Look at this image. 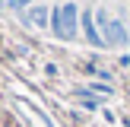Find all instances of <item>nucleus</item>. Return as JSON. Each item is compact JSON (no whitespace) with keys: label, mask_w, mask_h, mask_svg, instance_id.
I'll return each instance as SVG.
<instances>
[{"label":"nucleus","mask_w":130,"mask_h":127,"mask_svg":"<svg viewBox=\"0 0 130 127\" xmlns=\"http://www.w3.org/2000/svg\"><path fill=\"white\" fill-rule=\"evenodd\" d=\"M83 108H89V111H95V108H99V99H86V102H83Z\"/></svg>","instance_id":"obj_7"},{"label":"nucleus","mask_w":130,"mask_h":127,"mask_svg":"<svg viewBox=\"0 0 130 127\" xmlns=\"http://www.w3.org/2000/svg\"><path fill=\"white\" fill-rule=\"evenodd\" d=\"M95 16H99V29H102V38H105V48H108V44L121 48V44L130 41V38H127V25L121 22V19H111L105 10H99Z\"/></svg>","instance_id":"obj_1"},{"label":"nucleus","mask_w":130,"mask_h":127,"mask_svg":"<svg viewBox=\"0 0 130 127\" xmlns=\"http://www.w3.org/2000/svg\"><path fill=\"white\" fill-rule=\"evenodd\" d=\"M95 13L92 10H83L79 13V29H83V35L89 38V44H95V48H105V38H102V29L95 25Z\"/></svg>","instance_id":"obj_2"},{"label":"nucleus","mask_w":130,"mask_h":127,"mask_svg":"<svg viewBox=\"0 0 130 127\" xmlns=\"http://www.w3.org/2000/svg\"><path fill=\"white\" fill-rule=\"evenodd\" d=\"M22 22H32L35 29H51V10L48 6H32L29 16H22Z\"/></svg>","instance_id":"obj_4"},{"label":"nucleus","mask_w":130,"mask_h":127,"mask_svg":"<svg viewBox=\"0 0 130 127\" xmlns=\"http://www.w3.org/2000/svg\"><path fill=\"white\" fill-rule=\"evenodd\" d=\"M51 32L57 38H63V10L60 6H51Z\"/></svg>","instance_id":"obj_5"},{"label":"nucleus","mask_w":130,"mask_h":127,"mask_svg":"<svg viewBox=\"0 0 130 127\" xmlns=\"http://www.w3.org/2000/svg\"><path fill=\"white\" fill-rule=\"evenodd\" d=\"M32 3H35V0H10V10L22 13V10H32Z\"/></svg>","instance_id":"obj_6"},{"label":"nucleus","mask_w":130,"mask_h":127,"mask_svg":"<svg viewBox=\"0 0 130 127\" xmlns=\"http://www.w3.org/2000/svg\"><path fill=\"white\" fill-rule=\"evenodd\" d=\"M63 10V41H73L76 29H79V6L76 3H60Z\"/></svg>","instance_id":"obj_3"}]
</instances>
